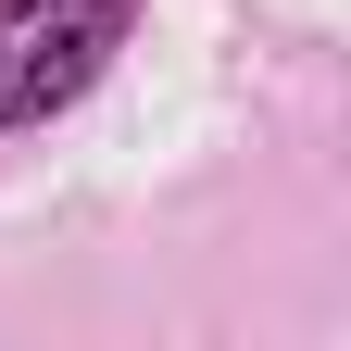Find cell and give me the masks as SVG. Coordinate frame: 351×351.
<instances>
[{"mask_svg":"<svg viewBox=\"0 0 351 351\" xmlns=\"http://www.w3.org/2000/svg\"><path fill=\"white\" fill-rule=\"evenodd\" d=\"M113 38H125V0H0V125L63 113Z\"/></svg>","mask_w":351,"mask_h":351,"instance_id":"1","label":"cell"}]
</instances>
